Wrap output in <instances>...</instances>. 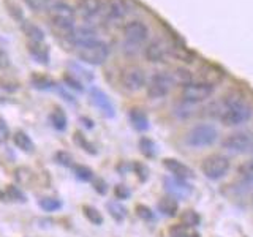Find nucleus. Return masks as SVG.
I'll use <instances>...</instances> for the list:
<instances>
[{
  "instance_id": "f257e3e1",
  "label": "nucleus",
  "mask_w": 253,
  "mask_h": 237,
  "mask_svg": "<svg viewBox=\"0 0 253 237\" xmlns=\"http://www.w3.org/2000/svg\"><path fill=\"white\" fill-rule=\"evenodd\" d=\"M212 116L226 126H237L249 122L253 116V109L245 98L237 92H229L220 101L211 106Z\"/></svg>"
},
{
  "instance_id": "f03ea898",
  "label": "nucleus",
  "mask_w": 253,
  "mask_h": 237,
  "mask_svg": "<svg viewBox=\"0 0 253 237\" xmlns=\"http://www.w3.org/2000/svg\"><path fill=\"white\" fill-rule=\"evenodd\" d=\"M49 26L57 35L68 38L76 29V11L65 2H59L49 10Z\"/></svg>"
},
{
  "instance_id": "7ed1b4c3",
  "label": "nucleus",
  "mask_w": 253,
  "mask_h": 237,
  "mask_svg": "<svg viewBox=\"0 0 253 237\" xmlns=\"http://www.w3.org/2000/svg\"><path fill=\"white\" fill-rule=\"evenodd\" d=\"M76 54L83 62L89 63V65H101L105 63L109 55V47L105 41L95 38L89 43H84L81 46H76Z\"/></svg>"
},
{
  "instance_id": "20e7f679",
  "label": "nucleus",
  "mask_w": 253,
  "mask_h": 237,
  "mask_svg": "<svg viewBox=\"0 0 253 237\" xmlns=\"http://www.w3.org/2000/svg\"><path fill=\"white\" fill-rule=\"evenodd\" d=\"M218 139V130L211 123H198L188 130L185 134L187 146L195 149L209 147Z\"/></svg>"
},
{
  "instance_id": "39448f33",
  "label": "nucleus",
  "mask_w": 253,
  "mask_h": 237,
  "mask_svg": "<svg viewBox=\"0 0 253 237\" xmlns=\"http://www.w3.org/2000/svg\"><path fill=\"white\" fill-rule=\"evenodd\" d=\"M149 38V27L142 21H130L124 26V40H125V49L136 51L139 46H142Z\"/></svg>"
},
{
  "instance_id": "423d86ee",
  "label": "nucleus",
  "mask_w": 253,
  "mask_h": 237,
  "mask_svg": "<svg viewBox=\"0 0 253 237\" xmlns=\"http://www.w3.org/2000/svg\"><path fill=\"white\" fill-rule=\"evenodd\" d=\"M174 85H176V81H174L172 73L158 71L157 75L150 78V81L147 84V97L152 100H160L172 90Z\"/></svg>"
},
{
  "instance_id": "0eeeda50",
  "label": "nucleus",
  "mask_w": 253,
  "mask_h": 237,
  "mask_svg": "<svg viewBox=\"0 0 253 237\" xmlns=\"http://www.w3.org/2000/svg\"><path fill=\"white\" fill-rule=\"evenodd\" d=\"M201 171L208 179L218 180L225 177L229 171V160L221 154H212L206 157L201 163Z\"/></svg>"
},
{
  "instance_id": "6e6552de",
  "label": "nucleus",
  "mask_w": 253,
  "mask_h": 237,
  "mask_svg": "<svg viewBox=\"0 0 253 237\" xmlns=\"http://www.w3.org/2000/svg\"><path fill=\"white\" fill-rule=\"evenodd\" d=\"M213 90H215V87L208 82L193 81L182 87V101L188 103V105H198V103L211 98Z\"/></svg>"
},
{
  "instance_id": "1a4fd4ad",
  "label": "nucleus",
  "mask_w": 253,
  "mask_h": 237,
  "mask_svg": "<svg viewBox=\"0 0 253 237\" xmlns=\"http://www.w3.org/2000/svg\"><path fill=\"white\" fill-rule=\"evenodd\" d=\"M146 71L136 65L125 68L121 75V84L126 92H138L146 85Z\"/></svg>"
},
{
  "instance_id": "9d476101",
  "label": "nucleus",
  "mask_w": 253,
  "mask_h": 237,
  "mask_svg": "<svg viewBox=\"0 0 253 237\" xmlns=\"http://www.w3.org/2000/svg\"><path fill=\"white\" fill-rule=\"evenodd\" d=\"M253 144V139L249 133H244V131H236L228 134V136L221 141V146L223 149H226L228 152L231 154H244V152H249L252 149Z\"/></svg>"
},
{
  "instance_id": "9b49d317",
  "label": "nucleus",
  "mask_w": 253,
  "mask_h": 237,
  "mask_svg": "<svg viewBox=\"0 0 253 237\" xmlns=\"http://www.w3.org/2000/svg\"><path fill=\"white\" fill-rule=\"evenodd\" d=\"M105 13V3L101 0H79L76 6V14L81 16L85 24H92L100 14Z\"/></svg>"
},
{
  "instance_id": "f8f14e48",
  "label": "nucleus",
  "mask_w": 253,
  "mask_h": 237,
  "mask_svg": "<svg viewBox=\"0 0 253 237\" xmlns=\"http://www.w3.org/2000/svg\"><path fill=\"white\" fill-rule=\"evenodd\" d=\"M130 13L128 0H106L105 3V14L106 19L111 22H121Z\"/></svg>"
},
{
  "instance_id": "ddd939ff",
  "label": "nucleus",
  "mask_w": 253,
  "mask_h": 237,
  "mask_svg": "<svg viewBox=\"0 0 253 237\" xmlns=\"http://www.w3.org/2000/svg\"><path fill=\"white\" fill-rule=\"evenodd\" d=\"M171 54V46L168 43H165L163 40H154L147 44L144 49V55L149 62H163L168 55Z\"/></svg>"
},
{
  "instance_id": "4468645a",
  "label": "nucleus",
  "mask_w": 253,
  "mask_h": 237,
  "mask_svg": "<svg viewBox=\"0 0 253 237\" xmlns=\"http://www.w3.org/2000/svg\"><path fill=\"white\" fill-rule=\"evenodd\" d=\"M165 188H166V192L169 193V196L180 198V199H184V198H188L192 195V187H190L185 180L177 179L174 176L165 177Z\"/></svg>"
},
{
  "instance_id": "2eb2a0df",
  "label": "nucleus",
  "mask_w": 253,
  "mask_h": 237,
  "mask_svg": "<svg viewBox=\"0 0 253 237\" xmlns=\"http://www.w3.org/2000/svg\"><path fill=\"white\" fill-rule=\"evenodd\" d=\"M90 98H92V103L95 106L100 109V113H103L106 117H114V105L111 103L108 95L100 90V89H93L90 90Z\"/></svg>"
},
{
  "instance_id": "dca6fc26",
  "label": "nucleus",
  "mask_w": 253,
  "mask_h": 237,
  "mask_svg": "<svg viewBox=\"0 0 253 237\" xmlns=\"http://www.w3.org/2000/svg\"><path fill=\"white\" fill-rule=\"evenodd\" d=\"M163 166L172 174L174 177H177V179L187 180L190 177H193V171L190 169L187 164H184L182 161L176 160V158H165Z\"/></svg>"
},
{
  "instance_id": "f3484780",
  "label": "nucleus",
  "mask_w": 253,
  "mask_h": 237,
  "mask_svg": "<svg viewBox=\"0 0 253 237\" xmlns=\"http://www.w3.org/2000/svg\"><path fill=\"white\" fill-rule=\"evenodd\" d=\"M21 29L24 32V35L27 37L29 43H37V41H44V34L35 24H32L30 21H21Z\"/></svg>"
},
{
  "instance_id": "a211bd4d",
  "label": "nucleus",
  "mask_w": 253,
  "mask_h": 237,
  "mask_svg": "<svg viewBox=\"0 0 253 237\" xmlns=\"http://www.w3.org/2000/svg\"><path fill=\"white\" fill-rule=\"evenodd\" d=\"M221 78H223V75H221V71L218 68L208 65V67H203L200 70V78H198V81L208 82V84L215 87L221 81Z\"/></svg>"
},
{
  "instance_id": "6ab92c4d",
  "label": "nucleus",
  "mask_w": 253,
  "mask_h": 237,
  "mask_svg": "<svg viewBox=\"0 0 253 237\" xmlns=\"http://www.w3.org/2000/svg\"><path fill=\"white\" fill-rule=\"evenodd\" d=\"M158 212L165 217H176L179 212V204L174 196H165L158 201Z\"/></svg>"
},
{
  "instance_id": "aec40b11",
  "label": "nucleus",
  "mask_w": 253,
  "mask_h": 237,
  "mask_svg": "<svg viewBox=\"0 0 253 237\" xmlns=\"http://www.w3.org/2000/svg\"><path fill=\"white\" fill-rule=\"evenodd\" d=\"M29 52L37 62L46 65L47 60H49V49L44 41H37V43H29Z\"/></svg>"
},
{
  "instance_id": "412c9836",
  "label": "nucleus",
  "mask_w": 253,
  "mask_h": 237,
  "mask_svg": "<svg viewBox=\"0 0 253 237\" xmlns=\"http://www.w3.org/2000/svg\"><path fill=\"white\" fill-rule=\"evenodd\" d=\"M128 118L133 125L134 130L138 131H146L149 128V118L146 116V113L142 109H138V108H133L128 114Z\"/></svg>"
},
{
  "instance_id": "4be33fe9",
  "label": "nucleus",
  "mask_w": 253,
  "mask_h": 237,
  "mask_svg": "<svg viewBox=\"0 0 253 237\" xmlns=\"http://www.w3.org/2000/svg\"><path fill=\"white\" fill-rule=\"evenodd\" d=\"M13 141L18 149H21L22 152H27V154H32L34 152V142H32V139L29 138L27 133L24 131H16L13 134Z\"/></svg>"
},
{
  "instance_id": "5701e85b",
  "label": "nucleus",
  "mask_w": 253,
  "mask_h": 237,
  "mask_svg": "<svg viewBox=\"0 0 253 237\" xmlns=\"http://www.w3.org/2000/svg\"><path fill=\"white\" fill-rule=\"evenodd\" d=\"M169 237H200V233L195 228L187 226V225H172L168 231Z\"/></svg>"
},
{
  "instance_id": "b1692460",
  "label": "nucleus",
  "mask_w": 253,
  "mask_h": 237,
  "mask_svg": "<svg viewBox=\"0 0 253 237\" xmlns=\"http://www.w3.org/2000/svg\"><path fill=\"white\" fill-rule=\"evenodd\" d=\"M27 3L30 10L43 13V11H49L54 5H57L60 0H24Z\"/></svg>"
},
{
  "instance_id": "393cba45",
  "label": "nucleus",
  "mask_w": 253,
  "mask_h": 237,
  "mask_svg": "<svg viewBox=\"0 0 253 237\" xmlns=\"http://www.w3.org/2000/svg\"><path fill=\"white\" fill-rule=\"evenodd\" d=\"M237 174H239V179L242 180V184L253 185V160L242 163L239 166V169H237Z\"/></svg>"
},
{
  "instance_id": "a878e982",
  "label": "nucleus",
  "mask_w": 253,
  "mask_h": 237,
  "mask_svg": "<svg viewBox=\"0 0 253 237\" xmlns=\"http://www.w3.org/2000/svg\"><path fill=\"white\" fill-rule=\"evenodd\" d=\"M51 123L59 131H63L67 128V116L60 108H54V111L51 113Z\"/></svg>"
},
{
  "instance_id": "bb28decb",
  "label": "nucleus",
  "mask_w": 253,
  "mask_h": 237,
  "mask_svg": "<svg viewBox=\"0 0 253 237\" xmlns=\"http://www.w3.org/2000/svg\"><path fill=\"white\" fill-rule=\"evenodd\" d=\"M200 215L195 212V210H184L180 213V223L182 225H187V226H192V228H196L200 225Z\"/></svg>"
},
{
  "instance_id": "cd10ccee",
  "label": "nucleus",
  "mask_w": 253,
  "mask_h": 237,
  "mask_svg": "<svg viewBox=\"0 0 253 237\" xmlns=\"http://www.w3.org/2000/svg\"><path fill=\"white\" fill-rule=\"evenodd\" d=\"M172 76H174V81H176V84L180 82L182 87L187 85V84H190V82H193V75L190 73L188 70H185V68H177V70L172 73Z\"/></svg>"
},
{
  "instance_id": "c85d7f7f",
  "label": "nucleus",
  "mask_w": 253,
  "mask_h": 237,
  "mask_svg": "<svg viewBox=\"0 0 253 237\" xmlns=\"http://www.w3.org/2000/svg\"><path fill=\"white\" fill-rule=\"evenodd\" d=\"M83 210H84V215L87 217V220L92 221L93 225H101L103 223L101 213L97 209H95V207H92V205H84Z\"/></svg>"
},
{
  "instance_id": "c756f323",
  "label": "nucleus",
  "mask_w": 253,
  "mask_h": 237,
  "mask_svg": "<svg viewBox=\"0 0 253 237\" xmlns=\"http://www.w3.org/2000/svg\"><path fill=\"white\" fill-rule=\"evenodd\" d=\"M108 210H109V213L113 215L117 221H122L124 218H125V215H126V210H125V207L122 204H119L117 201L116 202H108Z\"/></svg>"
},
{
  "instance_id": "7c9ffc66",
  "label": "nucleus",
  "mask_w": 253,
  "mask_h": 237,
  "mask_svg": "<svg viewBox=\"0 0 253 237\" xmlns=\"http://www.w3.org/2000/svg\"><path fill=\"white\" fill-rule=\"evenodd\" d=\"M40 207L46 212H54L62 207V202L59 199H54V198H43V199L40 201Z\"/></svg>"
},
{
  "instance_id": "2f4dec72",
  "label": "nucleus",
  "mask_w": 253,
  "mask_h": 237,
  "mask_svg": "<svg viewBox=\"0 0 253 237\" xmlns=\"http://www.w3.org/2000/svg\"><path fill=\"white\" fill-rule=\"evenodd\" d=\"M75 174H76V177L78 179H81L84 182H89L93 179V171L90 168H87V166H83V164H76L75 166Z\"/></svg>"
},
{
  "instance_id": "473e14b6",
  "label": "nucleus",
  "mask_w": 253,
  "mask_h": 237,
  "mask_svg": "<svg viewBox=\"0 0 253 237\" xmlns=\"http://www.w3.org/2000/svg\"><path fill=\"white\" fill-rule=\"evenodd\" d=\"M75 142H76V144H78L79 147H81V149H84L87 154H93V155L97 154V150L93 149V146L83 136L81 133H75Z\"/></svg>"
},
{
  "instance_id": "72a5a7b5",
  "label": "nucleus",
  "mask_w": 253,
  "mask_h": 237,
  "mask_svg": "<svg viewBox=\"0 0 253 237\" xmlns=\"http://www.w3.org/2000/svg\"><path fill=\"white\" fill-rule=\"evenodd\" d=\"M32 84H34V87H37V89H51V87H54V82L51 79L38 76V75L32 76Z\"/></svg>"
},
{
  "instance_id": "f704fd0d",
  "label": "nucleus",
  "mask_w": 253,
  "mask_h": 237,
  "mask_svg": "<svg viewBox=\"0 0 253 237\" xmlns=\"http://www.w3.org/2000/svg\"><path fill=\"white\" fill-rule=\"evenodd\" d=\"M70 68L73 70V75L78 76V78L81 76V78L85 79V81H92V79H93V75H90L89 71L84 70V68H81L79 65H76V63H70Z\"/></svg>"
},
{
  "instance_id": "c9c22d12",
  "label": "nucleus",
  "mask_w": 253,
  "mask_h": 237,
  "mask_svg": "<svg viewBox=\"0 0 253 237\" xmlns=\"http://www.w3.org/2000/svg\"><path fill=\"white\" fill-rule=\"evenodd\" d=\"M136 213H138V217L142 218V220H146V221H150V220H154V212L150 210L147 205H138L136 207Z\"/></svg>"
},
{
  "instance_id": "e433bc0d",
  "label": "nucleus",
  "mask_w": 253,
  "mask_h": 237,
  "mask_svg": "<svg viewBox=\"0 0 253 237\" xmlns=\"http://www.w3.org/2000/svg\"><path fill=\"white\" fill-rule=\"evenodd\" d=\"M139 146H141V152H144L147 157H152V155L155 154V149H154L152 141H149V139H141Z\"/></svg>"
},
{
  "instance_id": "4c0bfd02",
  "label": "nucleus",
  "mask_w": 253,
  "mask_h": 237,
  "mask_svg": "<svg viewBox=\"0 0 253 237\" xmlns=\"http://www.w3.org/2000/svg\"><path fill=\"white\" fill-rule=\"evenodd\" d=\"M5 3H6V6H8V8H10V14H11V16H14L16 19H19V21H21L22 13H21V10L18 8V5H16L14 2H10V0H5Z\"/></svg>"
},
{
  "instance_id": "58836bf2",
  "label": "nucleus",
  "mask_w": 253,
  "mask_h": 237,
  "mask_svg": "<svg viewBox=\"0 0 253 237\" xmlns=\"http://www.w3.org/2000/svg\"><path fill=\"white\" fill-rule=\"evenodd\" d=\"M65 82L70 84L71 89H76L79 92L83 90V85H81V81H79V79H75V78H71V76H65Z\"/></svg>"
},
{
  "instance_id": "ea45409f",
  "label": "nucleus",
  "mask_w": 253,
  "mask_h": 237,
  "mask_svg": "<svg viewBox=\"0 0 253 237\" xmlns=\"http://www.w3.org/2000/svg\"><path fill=\"white\" fill-rule=\"evenodd\" d=\"M57 161L60 163V164H63V166H71V157L67 154V152H59L57 154Z\"/></svg>"
},
{
  "instance_id": "a19ab883",
  "label": "nucleus",
  "mask_w": 253,
  "mask_h": 237,
  "mask_svg": "<svg viewBox=\"0 0 253 237\" xmlns=\"http://www.w3.org/2000/svg\"><path fill=\"white\" fill-rule=\"evenodd\" d=\"M8 195L13 196V198H18V201H21V202L26 201V198H24V195H22L16 187H13V185H11V187H8Z\"/></svg>"
},
{
  "instance_id": "79ce46f5",
  "label": "nucleus",
  "mask_w": 253,
  "mask_h": 237,
  "mask_svg": "<svg viewBox=\"0 0 253 237\" xmlns=\"http://www.w3.org/2000/svg\"><path fill=\"white\" fill-rule=\"evenodd\" d=\"M116 196L119 198V199H124V198L130 196V192L124 185H117L116 187Z\"/></svg>"
},
{
  "instance_id": "37998d69",
  "label": "nucleus",
  "mask_w": 253,
  "mask_h": 237,
  "mask_svg": "<svg viewBox=\"0 0 253 237\" xmlns=\"http://www.w3.org/2000/svg\"><path fill=\"white\" fill-rule=\"evenodd\" d=\"M8 65H10V59L3 49H0V70H5Z\"/></svg>"
},
{
  "instance_id": "c03bdc74",
  "label": "nucleus",
  "mask_w": 253,
  "mask_h": 237,
  "mask_svg": "<svg viewBox=\"0 0 253 237\" xmlns=\"http://www.w3.org/2000/svg\"><path fill=\"white\" fill-rule=\"evenodd\" d=\"M6 138H8V126L2 118H0V141H3Z\"/></svg>"
},
{
  "instance_id": "a18cd8bd",
  "label": "nucleus",
  "mask_w": 253,
  "mask_h": 237,
  "mask_svg": "<svg viewBox=\"0 0 253 237\" xmlns=\"http://www.w3.org/2000/svg\"><path fill=\"white\" fill-rule=\"evenodd\" d=\"M95 190H97L98 193L105 195L106 193V184L103 180H95Z\"/></svg>"
}]
</instances>
